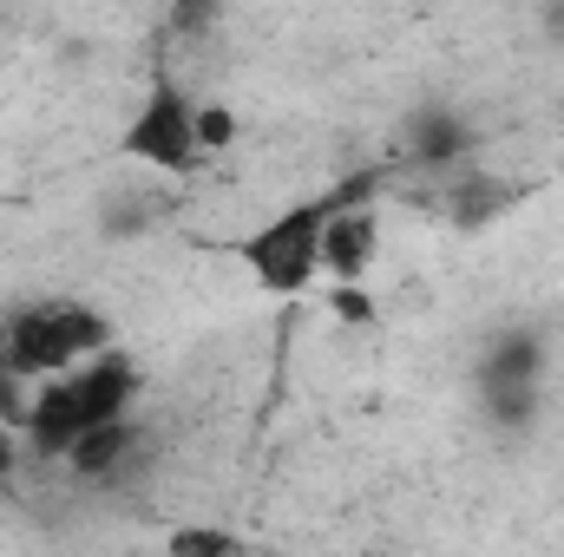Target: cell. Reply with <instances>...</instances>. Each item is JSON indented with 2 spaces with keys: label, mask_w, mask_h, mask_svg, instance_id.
Wrapping results in <instances>:
<instances>
[{
  "label": "cell",
  "mask_w": 564,
  "mask_h": 557,
  "mask_svg": "<svg viewBox=\"0 0 564 557\" xmlns=\"http://www.w3.org/2000/svg\"><path fill=\"white\" fill-rule=\"evenodd\" d=\"M381 177H388V171L335 177V184H322V190H308V197L270 210L257 230H243V237L230 243V256L243 263V276L257 282V295H276V302L308 295V288L322 282V243H328L335 210H341L348 197H361V190H381Z\"/></svg>",
  "instance_id": "obj_1"
},
{
  "label": "cell",
  "mask_w": 564,
  "mask_h": 557,
  "mask_svg": "<svg viewBox=\"0 0 564 557\" xmlns=\"http://www.w3.org/2000/svg\"><path fill=\"white\" fill-rule=\"evenodd\" d=\"M197 132H204V151H224L237 139V112L230 106H197Z\"/></svg>",
  "instance_id": "obj_6"
},
{
  "label": "cell",
  "mask_w": 564,
  "mask_h": 557,
  "mask_svg": "<svg viewBox=\"0 0 564 557\" xmlns=\"http://www.w3.org/2000/svg\"><path fill=\"white\" fill-rule=\"evenodd\" d=\"M132 401H139V361L126 348H106V354H93V361H79L66 374L33 381L13 433L26 446H40V452L66 459V446H79L86 433H99L112 419H132Z\"/></svg>",
  "instance_id": "obj_2"
},
{
  "label": "cell",
  "mask_w": 564,
  "mask_h": 557,
  "mask_svg": "<svg viewBox=\"0 0 564 557\" xmlns=\"http://www.w3.org/2000/svg\"><path fill=\"white\" fill-rule=\"evenodd\" d=\"M112 348V315L93 308L86 295H40V302H20L7 321H0V361L33 387L46 374H66L93 354Z\"/></svg>",
  "instance_id": "obj_3"
},
{
  "label": "cell",
  "mask_w": 564,
  "mask_h": 557,
  "mask_svg": "<svg viewBox=\"0 0 564 557\" xmlns=\"http://www.w3.org/2000/svg\"><path fill=\"white\" fill-rule=\"evenodd\" d=\"M171 551H237L230 532H171Z\"/></svg>",
  "instance_id": "obj_7"
},
{
  "label": "cell",
  "mask_w": 564,
  "mask_h": 557,
  "mask_svg": "<svg viewBox=\"0 0 564 557\" xmlns=\"http://www.w3.org/2000/svg\"><path fill=\"white\" fill-rule=\"evenodd\" d=\"M197 106L204 99H191L171 73H151L132 119H126V132H119V151L132 164H144V171H158V177H191L210 157L204 132H197Z\"/></svg>",
  "instance_id": "obj_4"
},
{
  "label": "cell",
  "mask_w": 564,
  "mask_h": 557,
  "mask_svg": "<svg viewBox=\"0 0 564 557\" xmlns=\"http://www.w3.org/2000/svg\"><path fill=\"white\" fill-rule=\"evenodd\" d=\"M368 263H375V190H361V197H348L335 210L328 243H322V276L355 282Z\"/></svg>",
  "instance_id": "obj_5"
}]
</instances>
